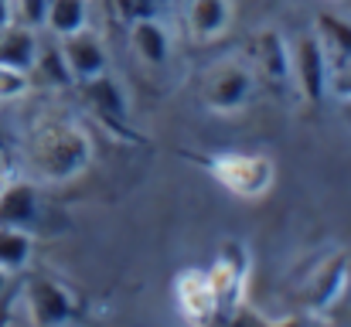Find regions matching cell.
I'll return each instance as SVG.
<instances>
[{"label": "cell", "mask_w": 351, "mask_h": 327, "mask_svg": "<svg viewBox=\"0 0 351 327\" xmlns=\"http://www.w3.org/2000/svg\"><path fill=\"white\" fill-rule=\"evenodd\" d=\"M96 157V143L89 130L75 119H45L27 133L24 160L34 181L41 184H65L79 178Z\"/></svg>", "instance_id": "cell-1"}, {"label": "cell", "mask_w": 351, "mask_h": 327, "mask_svg": "<svg viewBox=\"0 0 351 327\" xmlns=\"http://www.w3.org/2000/svg\"><path fill=\"white\" fill-rule=\"evenodd\" d=\"M208 174L212 181L242 202H259L273 191L276 181V160L269 154L256 150H222L208 157Z\"/></svg>", "instance_id": "cell-2"}, {"label": "cell", "mask_w": 351, "mask_h": 327, "mask_svg": "<svg viewBox=\"0 0 351 327\" xmlns=\"http://www.w3.org/2000/svg\"><path fill=\"white\" fill-rule=\"evenodd\" d=\"M256 89V75L242 58H222L208 65L198 79V103L215 116H235L249 106Z\"/></svg>", "instance_id": "cell-3"}, {"label": "cell", "mask_w": 351, "mask_h": 327, "mask_svg": "<svg viewBox=\"0 0 351 327\" xmlns=\"http://www.w3.org/2000/svg\"><path fill=\"white\" fill-rule=\"evenodd\" d=\"M249 245L239 239H226L212 259V266L205 269L212 280V290L219 297V311H239L245 300V283H249Z\"/></svg>", "instance_id": "cell-4"}, {"label": "cell", "mask_w": 351, "mask_h": 327, "mask_svg": "<svg viewBox=\"0 0 351 327\" xmlns=\"http://www.w3.org/2000/svg\"><path fill=\"white\" fill-rule=\"evenodd\" d=\"M328 69H331V55L317 38V31H307L297 41H290V86H297V93L307 103L328 96Z\"/></svg>", "instance_id": "cell-5"}, {"label": "cell", "mask_w": 351, "mask_h": 327, "mask_svg": "<svg viewBox=\"0 0 351 327\" xmlns=\"http://www.w3.org/2000/svg\"><path fill=\"white\" fill-rule=\"evenodd\" d=\"M256 79H263L273 89L290 86V41L276 27H256L245 41V58H242Z\"/></svg>", "instance_id": "cell-6"}, {"label": "cell", "mask_w": 351, "mask_h": 327, "mask_svg": "<svg viewBox=\"0 0 351 327\" xmlns=\"http://www.w3.org/2000/svg\"><path fill=\"white\" fill-rule=\"evenodd\" d=\"M21 307L31 324H69L75 317V297L51 276H31L21 290Z\"/></svg>", "instance_id": "cell-7"}, {"label": "cell", "mask_w": 351, "mask_h": 327, "mask_svg": "<svg viewBox=\"0 0 351 327\" xmlns=\"http://www.w3.org/2000/svg\"><path fill=\"white\" fill-rule=\"evenodd\" d=\"M55 48H58V55H62V62H65L69 79H75V82H86V79H96V75L110 72L106 45H103V38H99L96 31H89V27L58 38Z\"/></svg>", "instance_id": "cell-8"}, {"label": "cell", "mask_w": 351, "mask_h": 327, "mask_svg": "<svg viewBox=\"0 0 351 327\" xmlns=\"http://www.w3.org/2000/svg\"><path fill=\"white\" fill-rule=\"evenodd\" d=\"M174 307L188 324H208L219 314V297L212 290V280L205 269H181L174 276Z\"/></svg>", "instance_id": "cell-9"}, {"label": "cell", "mask_w": 351, "mask_h": 327, "mask_svg": "<svg viewBox=\"0 0 351 327\" xmlns=\"http://www.w3.org/2000/svg\"><path fill=\"white\" fill-rule=\"evenodd\" d=\"M348 269H351V256L348 252H335L328 256L314 276L304 283V307L311 311H335L341 293H345V283H348Z\"/></svg>", "instance_id": "cell-10"}, {"label": "cell", "mask_w": 351, "mask_h": 327, "mask_svg": "<svg viewBox=\"0 0 351 327\" xmlns=\"http://www.w3.org/2000/svg\"><path fill=\"white\" fill-rule=\"evenodd\" d=\"M232 24L229 0H184V27L191 41H215Z\"/></svg>", "instance_id": "cell-11"}, {"label": "cell", "mask_w": 351, "mask_h": 327, "mask_svg": "<svg viewBox=\"0 0 351 327\" xmlns=\"http://www.w3.org/2000/svg\"><path fill=\"white\" fill-rule=\"evenodd\" d=\"M130 48H133V55H136L143 65H150V69H160V65L171 58V34H167L160 14H157V17L130 21Z\"/></svg>", "instance_id": "cell-12"}, {"label": "cell", "mask_w": 351, "mask_h": 327, "mask_svg": "<svg viewBox=\"0 0 351 327\" xmlns=\"http://www.w3.org/2000/svg\"><path fill=\"white\" fill-rule=\"evenodd\" d=\"M34 215H38L34 184L14 171H0V221L27 225Z\"/></svg>", "instance_id": "cell-13"}, {"label": "cell", "mask_w": 351, "mask_h": 327, "mask_svg": "<svg viewBox=\"0 0 351 327\" xmlns=\"http://www.w3.org/2000/svg\"><path fill=\"white\" fill-rule=\"evenodd\" d=\"M38 51H41V38H38L34 27H24L17 21L0 27V62L3 65L31 72L34 62H38Z\"/></svg>", "instance_id": "cell-14"}, {"label": "cell", "mask_w": 351, "mask_h": 327, "mask_svg": "<svg viewBox=\"0 0 351 327\" xmlns=\"http://www.w3.org/2000/svg\"><path fill=\"white\" fill-rule=\"evenodd\" d=\"M82 86V96H86V106L93 109L96 116H103L106 123H123L126 119V96H123V89H119L117 82L110 79V72H103V75H96V79H86V82H79Z\"/></svg>", "instance_id": "cell-15"}, {"label": "cell", "mask_w": 351, "mask_h": 327, "mask_svg": "<svg viewBox=\"0 0 351 327\" xmlns=\"http://www.w3.org/2000/svg\"><path fill=\"white\" fill-rule=\"evenodd\" d=\"M82 27H89V0H48V10H45L48 34L65 38Z\"/></svg>", "instance_id": "cell-16"}, {"label": "cell", "mask_w": 351, "mask_h": 327, "mask_svg": "<svg viewBox=\"0 0 351 327\" xmlns=\"http://www.w3.org/2000/svg\"><path fill=\"white\" fill-rule=\"evenodd\" d=\"M31 252H34V239L24 225H10V221H0V266L7 273H21L27 263H31Z\"/></svg>", "instance_id": "cell-17"}, {"label": "cell", "mask_w": 351, "mask_h": 327, "mask_svg": "<svg viewBox=\"0 0 351 327\" xmlns=\"http://www.w3.org/2000/svg\"><path fill=\"white\" fill-rule=\"evenodd\" d=\"M314 31H317V38L324 41L328 55H335V58H348L351 55V21L348 17L324 10V14L317 17V27H314Z\"/></svg>", "instance_id": "cell-18"}, {"label": "cell", "mask_w": 351, "mask_h": 327, "mask_svg": "<svg viewBox=\"0 0 351 327\" xmlns=\"http://www.w3.org/2000/svg\"><path fill=\"white\" fill-rule=\"evenodd\" d=\"M31 93V72L0 62V103H17Z\"/></svg>", "instance_id": "cell-19"}, {"label": "cell", "mask_w": 351, "mask_h": 327, "mask_svg": "<svg viewBox=\"0 0 351 327\" xmlns=\"http://www.w3.org/2000/svg\"><path fill=\"white\" fill-rule=\"evenodd\" d=\"M10 10H14V21H17V24L41 31V27H45L48 0H10Z\"/></svg>", "instance_id": "cell-20"}, {"label": "cell", "mask_w": 351, "mask_h": 327, "mask_svg": "<svg viewBox=\"0 0 351 327\" xmlns=\"http://www.w3.org/2000/svg\"><path fill=\"white\" fill-rule=\"evenodd\" d=\"M328 93H331L335 99L351 96V55L331 62V69H328Z\"/></svg>", "instance_id": "cell-21"}, {"label": "cell", "mask_w": 351, "mask_h": 327, "mask_svg": "<svg viewBox=\"0 0 351 327\" xmlns=\"http://www.w3.org/2000/svg\"><path fill=\"white\" fill-rule=\"evenodd\" d=\"M117 14L130 24V21H140V17H157L160 14V0H113Z\"/></svg>", "instance_id": "cell-22"}, {"label": "cell", "mask_w": 351, "mask_h": 327, "mask_svg": "<svg viewBox=\"0 0 351 327\" xmlns=\"http://www.w3.org/2000/svg\"><path fill=\"white\" fill-rule=\"evenodd\" d=\"M338 119H341V126L351 133V96L338 99Z\"/></svg>", "instance_id": "cell-23"}, {"label": "cell", "mask_w": 351, "mask_h": 327, "mask_svg": "<svg viewBox=\"0 0 351 327\" xmlns=\"http://www.w3.org/2000/svg\"><path fill=\"white\" fill-rule=\"evenodd\" d=\"M14 24V10H10V0H0V27Z\"/></svg>", "instance_id": "cell-24"}, {"label": "cell", "mask_w": 351, "mask_h": 327, "mask_svg": "<svg viewBox=\"0 0 351 327\" xmlns=\"http://www.w3.org/2000/svg\"><path fill=\"white\" fill-rule=\"evenodd\" d=\"M351 307V269H348V283H345V293H341V300H338V307Z\"/></svg>", "instance_id": "cell-25"}, {"label": "cell", "mask_w": 351, "mask_h": 327, "mask_svg": "<svg viewBox=\"0 0 351 327\" xmlns=\"http://www.w3.org/2000/svg\"><path fill=\"white\" fill-rule=\"evenodd\" d=\"M7 283H10V273H7V269L0 266V297L7 293Z\"/></svg>", "instance_id": "cell-26"}]
</instances>
